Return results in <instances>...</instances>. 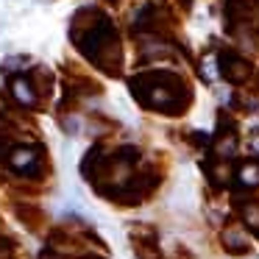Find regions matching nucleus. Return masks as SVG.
<instances>
[{"label": "nucleus", "mask_w": 259, "mask_h": 259, "mask_svg": "<svg viewBox=\"0 0 259 259\" xmlns=\"http://www.w3.org/2000/svg\"><path fill=\"white\" fill-rule=\"evenodd\" d=\"M131 90L145 106L173 112L187 98V84L173 73H148L140 78H131Z\"/></svg>", "instance_id": "1"}, {"label": "nucleus", "mask_w": 259, "mask_h": 259, "mask_svg": "<svg viewBox=\"0 0 259 259\" xmlns=\"http://www.w3.org/2000/svg\"><path fill=\"white\" fill-rule=\"evenodd\" d=\"M220 73H223V78L231 81V84H242V81L251 75V64H248L245 59L234 56V53H223V56H220Z\"/></svg>", "instance_id": "2"}, {"label": "nucleus", "mask_w": 259, "mask_h": 259, "mask_svg": "<svg viewBox=\"0 0 259 259\" xmlns=\"http://www.w3.org/2000/svg\"><path fill=\"white\" fill-rule=\"evenodd\" d=\"M220 242H223V248L229 253H245L248 245H251L245 229H240V226H226L223 234H220Z\"/></svg>", "instance_id": "3"}, {"label": "nucleus", "mask_w": 259, "mask_h": 259, "mask_svg": "<svg viewBox=\"0 0 259 259\" xmlns=\"http://www.w3.org/2000/svg\"><path fill=\"white\" fill-rule=\"evenodd\" d=\"M12 167L17 170V173H36V151L34 148H17V151H12Z\"/></svg>", "instance_id": "4"}, {"label": "nucleus", "mask_w": 259, "mask_h": 259, "mask_svg": "<svg viewBox=\"0 0 259 259\" xmlns=\"http://www.w3.org/2000/svg\"><path fill=\"white\" fill-rule=\"evenodd\" d=\"M237 184L245 187V190H253L259 187V162L256 159H248L237 167Z\"/></svg>", "instance_id": "5"}, {"label": "nucleus", "mask_w": 259, "mask_h": 259, "mask_svg": "<svg viewBox=\"0 0 259 259\" xmlns=\"http://www.w3.org/2000/svg\"><path fill=\"white\" fill-rule=\"evenodd\" d=\"M206 173H209V179H212L214 187H226L231 181V164L223 162V159H214V162L206 167Z\"/></svg>", "instance_id": "6"}, {"label": "nucleus", "mask_w": 259, "mask_h": 259, "mask_svg": "<svg viewBox=\"0 0 259 259\" xmlns=\"http://www.w3.org/2000/svg\"><path fill=\"white\" fill-rule=\"evenodd\" d=\"M234 153H237V137H234V134H220L218 142H214V159H223V162H229Z\"/></svg>", "instance_id": "7"}, {"label": "nucleus", "mask_w": 259, "mask_h": 259, "mask_svg": "<svg viewBox=\"0 0 259 259\" xmlns=\"http://www.w3.org/2000/svg\"><path fill=\"white\" fill-rule=\"evenodd\" d=\"M240 218H242V223H245L248 229L259 234V203L256 201L242 203V206H240Z\"/></svg>", "instance_id": "8"}, {"label": "nucleus", "mask_w": 259, "mask_h": 259, "mask_svg": "<svg viewBox=\"0 0 259 259\" xmlns=\"http://www.w3.org/2000/svg\"><path fill=\"white\" fill-rule=\"evenodd\" d=\"M12 90H14V98H17L20 103H25V106L34 103V92H31V84L25 78H14L12 81Z\"/></svg>", "instance_id": "9"}, {"label": "nucleus", "mask_w": 259, "mask_h": 259, "mask_svg": "<svg viewBox=\"0 0 259 259\" xmlns=\"http://www.w3.org/2000/svg\"><path fill=\"white\" fill-rule=\"evenodd\" d=\"M253 151L259 153V137H253Z\"/></svg>", "instance_id": "10"}]
</instances>
